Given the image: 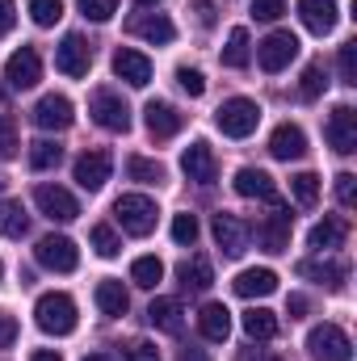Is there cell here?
<instances>
[{"mask_svg": "<svg viewBox=\"0 0 357 361\" xmlns=\"http://www.w3.org/2000/svg\"><path fill=\"white\" fill-rule=\"evenodd\" d=\"M114 76L126 80L131 89H147V85H152V59H147L143 51L118 47V51H114Z\"/></svg>", "mask_w": 357, "mask_h": 361, "instance_id": "cell-15", "label": "cell"}, {"mask_svg": "<svg viewBox=\"0 0 357 361\" xmlns=\"http://www.w3.org/2000/svg\"><path fill=\"white\" fill-rule=\"evenodd\" d=\"M307 353L315 361H353V341L337 324H320L307 332Z\"/></svg>", "mask_w": 357, "mask_h": 361, "instance_id": "cell-4", "label": "cell"}, {"mask_svg": "<svg viewBox=\"0 0 357 361\" xmlns=\"http://www.w3.org/2000/svg\"><path fill=\"white\" fill-rule=\"evenodd\" d=\"M286 315H290V319H303V315H307V298H303V294H290V298H286Z\"/></svg>", "mask_w": 357, "mask_h": 361, "instance_id": "cell-51", "label": "cell"}, {"mask_svg": "<svg viewBox=\"0 0 357 361\" xmlns=\"http://www.w3.org/2000/svg\"><path fill=\"white\" fill-rule=\"evenodd\" d=\"M337 68H341V85H357V42H345L341 47Z\"/></svg>", "mask_w": 357, "mask_h": 361, "instance_id": "cell-42", "label": "cell"}, {"mask_svg": "<svg viewBox=\"0 0 357 361\" xmlns=\"http://www.w3.org/2000/svg\"><path fill=\"white\" fill-rule=\"evenodd\" d=\"M147 319H152L160 332H173V336L185 328V311H181L177 298H156V302L147 307Z\"/></svg>", "mask_w": 357, "mask_h": 361, "instance_id": "cell-26", "label": "cell"}, {"mask_svg": "<svg viewBox=\"0 0 357 361\" xmlns=\"http://www.w3.org/2000/svg\"><path fill=\"white\" fill-rule=\"evenodd\" d=\"M0 277H4V265H0Z\"/></svg>", "mask_w": 357, "mask_h": 361, "instance_id": "cell-57", "label": "cell"}, {"mask_svg": "<svg viewBox=\"0 0 357 361\" xmlns=\"http://www.w3.org/2000/svg\"><path fill=\"white\" fill-rule=\"evenodd\" d=\"M231 185H236V193H240V197H257V202H277V180L269 177V173H261V169H240Z\"/></svg>", "mask_w": 357, "mask_h": 361, "instance_id": "cell-22", "label": "cell"}, {"mask_svg": "<svg viewBox=\"0 0 357 361\" xmlns=\"http://www.w3.org/2000/svg\"><path fill=\"white\" fill-rule=\"evenodd\" d=\"M13 21H17V8H13V0H0V38L13 30Z\"/></svg>", "mask_w": 357, "mask_h": 361, "instance_id": "cell-50", "label": "cell"}, {"mask_svg": "<svg viewBox=\"0 0 357 361\" xmlns=\"http://www.w3.org/2000/svg\"><path fill=\"white\" fill-rule=\"evenodd\" d=\"M164 277V265L156 261V257H139L135 265H131V281L135 286H143V290H156V281Z\"/></svg>", "mask_w": 357, "mask_h": 361, "instance_id": "cell-37", "label": "cell"}, {"mask_svg": "<svg viewBox=\"0 0 357 361\" xmlns=\"http://www.w3.org/2000/svg\"><path fill=\"white\" fill-rule=\"evenodd\" d=\"M55 68H59L63 76H72V80L89 76V68H92V47L80 38V34H63V42L55 47Z\"/></svg>", "mask_w": 357, "mask_h": 361, "instance_id": "cell-7", "label": "cell"}, {"mask_svg": "<svg viewBox=\"0 0 357 361\" xmlns=\"http://www.w3.org/2000/svg\"><path fill=\"white\" fill-rule=\"evenodd\" d=\"M13 341H17V319L8 311H0V349H8Z\"/></svg>", "mask_w": 357, "mask_h": 361, "instance_id": "cell-49", "label": "cell"}, {"mask_svg": "<svg viewBox=\"0 0 357 361\" xmlns=\"http://www.w3.org/2000/svg\"><path fill=\"white\" fill-rule=\"evenodd\" d=\"M126 30H131L135 38H147L152 47H164V42L177 38V25H173L164 13H135V17L126 21Z\"/></svg>", "mask_w": 357, "mask_h": 361, "instance_id": "cell-19", "label": "cell"}, {"mask_svg": "<svg viewBox=\"0 0 357 361\" xmlns=\"http://www.w3.org/2000/svg\"><path fill=\"white\" fill-rule=\"evenodd\" d=\"M34 206L51 219V223H72L80 214V202L63 189V185H38L34 189Z\"/></svg>", "mask_w": 357, "mask_h": 361, "instance_id": "cell-8", "label": "cell"}, {"mask_svg": "<svg viewBox=\"0 0 357 361\" xmlns=\"http://www.w3.org/2000/svg\"><path fill=\"white\" fill-rule=\"evenodd\" d=\"M231 290H236L240 298H269V294L277 290V273L273 269H244L231 281Z\"/></svg>", "mask_w": 357, "mask_h": 361, "instance_id": "cell-24", "label": "cell"}, {"mask_svg": "<svg viewBox=\"0 0 357 361\" xmlns=\"http://www.w3.org/2000/svg\"><path fill=\"white\" fill-rule=\"evenodd\" d=\"M25 231H30V219H25L21 202H0V235H8V240H21Z\"/></svg>", "mask_w": 357, "mask_h": 361, "instance_id": "cell-31", "label": "cell"}, {"mask_svg": "<svg viewBox=\"0 0 357 361\" xmlns=\"http://www.w3.org/2000/svg\"><path fill=\"white\" fill-rule=\"evenodd\" d=\"M17 147H21V143H17V122L4 114V118H0V164H4V160H13V156H17Z\"/></svg>", "mask_w": 357, "mask_h": 361, "instance_id": "cell-40", "label": "cell"}, {"mask_svg": "<svg viewBox=\"0 0 357 361\" xmlns=\"http://www.w3.org/2000/svg\"><path fill=\"white\" fill-rule=\"evenodd\" d=\"M324 89H328V68H324V63H307V72H303V80H298V97H303V101H315Z\"/></svg>", "mask_w": 357, "mask_h": 361, "instance_id": "cell-35", "label": "cell"}, {"mask_svg": "<svg viewBox=\"0 0 357 361\" xmlns=\"http://www.w3.org/2000/svg\"><path fill=\"white\" fill-rule=\"evenodd\" d=\"M257 122H261V105L248 101V97H231V101H223V105L214 109V126H219L227 139H248V135L257 130Z\"/></svg>", "mask_w": 357, "mask_h": 361, "instance_id": "cell-3", "label": "cell"}, {"mask_svg": "<svg viewBox=\"0 0 357 361\" xmlns=\"http://www.w3.org/2000/svg\"><path fill=\"white\" fill-rule=\"evenodd\" d=\"M244 332H248L253 341H273V336H277V315L265 311V307L244 311Z\"/></svg>", "mask_w": 357, "mask_h": 361, "instance_id": "cell-30", "label": "cell"}, {"mask_svg": "<svg viewBox=\"0 0 357 361\" xmlns=\"http://www.w3.org/2000/svg\"><path fill=\"white\" fill-rule=\"evenodd\" d=\"M89 114L101 130H114V135H126L131 130V105L109 89H97L89 97Z\"/></svg>", "mask_w": 357, "mask_h": 361, "instance_id": "cell-5", "label": "cell"}, {"mask_svg": "<svg viewBox=\"0 0 357 361\" xmlns=\"http://www.w3.org/2000/svg\"><path fill=\"white\" fill-rule=\"evenodd\" d=\"M177 361H210V357H206L202 349H193V345H185V349L177 353Z\"/></svg>", "mask_w": 357, "mask_h": 361, "instance_id": "cell-52", "label": "cell"}, {"mask_svg": "<svg viewBox=\"0 0 357 361\" xmlns=\"http://www.w3.org/2000/svg\"><path fill=\"white\" fill-rule=\"evenodd\" d=\"M290 223H294V214H290L282 202H273V214L257 227V244H261L265 252H273V257L286 252V248H290Z\"/></svg>", "mask_w": 357, "mask_h": 361, "instance_id": "cell-14", "label": "cell"}, {"mask_svg": "<svg viewBox=\"0 0 357 361\" xmlns=\"http://www.w3.org/2000/svg\"><path fill=\"white\" fill-rule=\"evenodd\" d=\"M126 177L139 180V185H160L164 180V164L160 160H147V156H131L126 160Z\"/></svg>", "mask_w": 357, "mask_h": 361, "instance_id": "cell-32", "label": "cell"}, {"mask_svg": "<svg viewBox=\"0 0 357 361\" xmlns=\"http://www.w3.org/2000/svg\"><path fill=\"white\" fill-rule=\"evenodd\" d=\"M109 169H114V156L109 152H85L80 160H76V169H72V177H76V185L80 189H89V193H97L105 180H109Z\"/></svg>", "mask_w": 357, "mask_h": 361, "instance_id": "cell-17", "label": "cell"}, {"mask_svg": "<svg viewBox=\"0 0 357 361\" xmlns=\"http://www.w3.org/2000/svg\"><path fill=\"white\" fill-rule=\"evenodd\" d=\"M92 248H97V257H105V261H114L118 252H122V240H118V231L114 227H92Z\"/></svg>", "mask_w": 357, "mask_h": 361, "instance_id": "cell-38", "label": "cell"}, {"mask_svg": "<svg viewBox=\"0 0 357 361\" xmlns=\"http://www.w3.org/2000/svg\"><path fill=\"white\" fill-rule=\"evenodd\" d=\"M30 361H63L55 349H38V353H30Z\"/></svg>", "mask_w": 357, "mask_h": 361, "instance_id": "cell-53", "label": "cell"}, {"mask_svg": "<svg viewBox=\"0 0 357 361\" xmlns=\"http://www.w3.org/2000/svg\"><path fill=\"white\" fill-rule=\"evenodd\" d=\"M181 173L193 180V185H214V177H219V160H214L210 143L193 139V143L181 152Z\"/></svg>", "mask_w": 357, "mask_h": 361, "instance_id": "cell-11", "label": "cell"}, {"mask_svg": "<svg viewBox=\"0 0 357 361\" xmlns=\"http://www.w3.org/2000/svg\"><path fill=\"white\" fill-rule=\"evenodd\" d=\"M72 122H76V109L63 92H47L34 105V126H42V130H68Z\"/></svg>", "mask_w": 357, "mask_h": 361, "instance_id": "cell-16", "label": "cell"}, {"mask_svg": "<svg viewBox=\"0 0 357 361\" xmlns=\"http://www.w3.org/2000/svg\"><path fill=\"white\" fill-rule=\"evenodd\" d=\"M139 4H143V8H152V4H160V0H139Z\"/></svg>", "mask_w": 357, "mask_h": 361, "instance_id": "cell-56", "label": "cell"}, {"mask_svg": "<svg viewBox=\"0 0 357 361\" xmlns=\"http://www.w3.org/2000/svg\"><path fill=\"white\" fill-rule=\"evenodd\" d=\"M4 80H8V89H34L38 80H42V59H38V51L34 47H21V51H13L8 55V63H4Z\"/></svg>", "mask_w": 357, "mask_h": 361, "instance_id": "cell-12", "label": "cell"}, {"mask_svg": "<svg viewBox=\"0 0 357 361\" xmlns=\"http://www.w3.org/2000/svg\"><path fill=\"white\" fill-rule=\"evenodd\" d=\"M290 193H294L298 206H315L320 202V177L315 173H294L290 177Z\"/></svg>", "mask_w": 357, "mask_h": 361, "instance_id": "cell-36", "label": "cell"}, {"mask_svg": "<svg viewBox=\"0 0 357 361\" xmlns=\"http://www.w3.org/2000/svg\"><path fill=\"white\" fill-rule=\"evenodd\" d=\"M298 17L311 34H332L337 30V0H298Z\"/></svg>", "mask_w": 357, "mask_h": 361, "instance_id": "cell-21", "label": "cell"}, {"mask_svg": "<svg viewBox=\"0 0 357 361\" xmlns=\"http://www.w3.org/2000/svg\"><path fill=\"white\" fill-rule=\"evenodd\" d=\"M173 240H177V244H189V248L198 244V214H189V210H185V214L173 219Z\"/></svg>", "mask_w": 357, "mask_h": 361, "instance_id": "cell-41", "label": "cell"}, {"mask_svg": "<svg viewBox=\"0 0 357 361\" xmlns=\"http://www.w3.org/2000/svg\"><path fill=\"white\" fill-rule=\"evenodd\" d=\"M269 156H273V160H303V156H307V135H303V126L282 122V126L269 135Z\"/></svg>", "mask_w": 357, "mask_h": 361, "instance_id": "cell-20", "label": "cell"}, {"mask_svg": "<svg viewBox=\"0 0 357 361\" xmlns=\"http://www.w3.org/2000/svg\"><path fill=\"white\" fill-rule=\"evenodd\" d=\"M177 85L189 92V97H202V92H206V76H202L198 68H177Z\"/></svg>", "mask_w": 357, "mask_h": 361, "instance_id": "cell-44", "label": "cell"}, {"mask_svg": "<svg viewBox=\"0 0 357 361\" xmlns=\"http://www.w3.org/2000/svg\"><path fill=\"white\" fill-rule=\"evenodd\" d=\"M126 361H160V353H156V345H147V341H135V345L126 349Z\"/></svg>", "mask_w": 357, "mask_h": 361, "instance_id": "cell-47", "label": "cell"}, {"mask_svg": "<svg viewBox=\"0 0 357 361\" xmlns=\"http://www.w3.org/2000/svg\"><path fill=\"white\" fill-rule=\"evenodd\" d=\"M240 361H273L265 353V349H257V353H253V349H244V353H240Z\"/></svg>", "mask_w": 357, "mask_h": 361, "instance_id": "cell-54", "label": "cell"}, {"mask_svg": "<svg viewBox=\"0 0 357 361\" xmlns=\"http://www.w3.org/2000/svg\"><path fill=\"white\" fill-rule=\"evenodd\" d=\"M59 160H63V147H59V143H51V139H38V143L30 147V169H34V173L59 169Z\"/></svg>", "mask_w": 357, "mask_h": 361, "instance_id": "cell-34", "label": "cell"}, {"mask_svg": "<svg viewBox=\"0 0 357 361\" xmlns=\"http://www.w3.org/2000/svg\"><path fill=\"white\" fill-rule=\"evenodd\" d=\"M294 55H298V38H294L290 30H273L265 42H257V63H261L265 72H282V68H290Z\"/></svg>", "mask_w": 357, "mask_h": 361, "instance_id": "cell-9", "label": "cell"}, {"mask_svg": "<svg viewBox=\"0 0 357 361\" xmlns=\"http://www.w3.org/2000/svg\"><path fill=\"white\" fill-rule=\"evenodd\" d=\"M337 202H341V206H353L357 202V177L353 173H341V177H337Z\"/></svg>", "mask_w": 357, "mask_h": 361, "instance_id": "cell-46", "label": "cell"}, {"mask_svg": "<svg viewBox=\"0 0 357 361\" xmlns=\"http://www.w3.org/2000/svg\"><path fill=\"white\" fill-rule=\"evenodd\" d=\"M307 244H311L315 252L341 248V244H345V223H341V219H324V223H315L311 235H307Z\"/></svg>", "mask_w": 357, "mask_h": 361, "instance_id": "cell-29", "label": "cell"}, {"mask_svg": "<svg viewBox=\"0 0 357 361\" xmlns=\"http://www.w3.org/2000/svg\"><path fill=\"white\" fill-rule=\"evenodd\" d=\"M97 307H101V315H109V319H118V315H126V307H131V294L122 290V281H101L97 286Z\"/></svg>", "mask_w": 357, "mask_h": 361, "instance_id": "cell-28", "label": "cell"}, {"mask_svg": "<svg viewBox=\"0 0 357 361\" xmlns=\"http://www.w3.org/2000/svg\"><path fill=\"white\" fill-rule=\"evenodd\" d=\"M80 13L89 21H109L118 13V0H80Z\"/></svg>", "mask_w": 357, "mask_h": 361, "instance_id": "cell-43", "label": "cell"}, {"mask_svg": "<svg viewBox=\"0 0 357 361\" xmlns=\"http://www.w3.org/2000/svg\"><path fill=\"white\" fill-rule=\"evenodd\" d=\"M85 361H109V357H105V353H89Z\"/></svg>", "mask_w": 357, "mask_h": 361, "instance_id": "cell-55", "label": "cell"}, {"mask_svg": "<svg viewBox=\"0 0 357 361\" xmlns=\"http://www.w3.org/2000/svg\"><path fill=\"white\" fill-rule=\"evenodd\" d=\"M34 261L51 273H72L80 265V252H76V244L68 235H42L38 248H34Z\"/></svg>", "mask_w": 357, "mask_h": 361, "instance_id": "cell-6", "label": "cell"}, {"mask_svg": "<svg viewBox=\"0 0 357 361\" xmlns=\"http://www.w3.org/2000/svg\"><path fill=\"white\" fill-rule=\"evenodd\" d=\"M34 324L47 336H72L76 332V302H72V294H63V290L42 294L38 307H34Z\"/></svg>", "mask_w": 357, "mask_h": 361, "instance_id": "cell-1", "label": "cell"}, {"mask_svg": "<svg viewBox=\"0 0 357 361\" xmlns=\"http://www.w3.org/2000/svg\"><path fill=\"white\" fill-rule=\"evenodd\" d=\"M198 332H202L206 341L223 345V341L231 336V311H227L223 302H206V307L198 311Z\"/></svg>", "mask_w": 357, "mask_h": 361, "instance_id": "cell-23", "label": "cell"}, {"mask_svg": "<svg viewBox=\"0 0 357 361\" xmlns=\"http://www.w3.org/2000/svg\"><path fill=\"white\" fill-rule=\"evenodd\" d=\"M223 63H227V68H248V30H244V25H236V30L227 34Z\"/></svg>", "mask_w": 357, "mask_h": 361, "instance_id": "cell-33", "label": "cell"}, {"mask_svg": "<svg viewBox=\"0 0 357 361\" xmlns=\"http://www.w3.org/2000/svg\"><path fill=\"white\" fill-rule=\"evenodd\" d=\"M181 286L185 290H193V294H202V290H210V281H214V269H210V261L206 257H189V261H181Z\"/></svg>", "mask_w": 357, "mask_h": 361, "instance_id": "cell-27", "label": "cell"}, {"mask_svg": "<svg viewBox=\"0 0 357 361\" xmlns=\"http://www.w3.org/2000/svg\"><path fill=\"white\" fill-rule=\"evenodd\" d=\"M298 277H311V281H320V286H328V290H341L345 277H349V269H345L341 261H298Z\"/></svg>", "mask_w": 357, "mask_h": 361, "instance_id": "cell-25", "label": "cell"}, {"mask_svg": "<svg viewBox=\"0 0 357 361\" xmlns=\"http://www.w3.org/2000/svg\"><path fill=\"white\" fill-rule=\"evenodd\" d=\"M143 122H147L152 139H173L181 126H185V114H181L173 101H147V109H143Z\"/></svg>", "mask_w": 357, "mask_h": 361, "instance_id": "cell-18", "label": "cell"}, {"mask_svg": "<svg viewBox=\"0 0 357 361\" xmlns=\"http://www.w3.org/2000/svg\"><path fill=\"white\" fill-rule=\"evenodd\" d=\"M324 135H328L332 152H341V156H353V152H357V109H353V105H337V109L328 114V126H324Z\"/></svg>", "mask_w": 357, "mask_h": 361, "instance_id": "cell-10", "label": "cell"}, {"mask_svg": "<svg viewBox=\"0 0 357 361\" xmlns=\"http://www.w3.org/2000/svg\"><path fill=\"white\" fill-rule=\"evenodd\" d=\"M30 17L34 25H55L63 17V0H30Z\"/></svg>", "mask_w": 357, "mask_h": 361, "instance_id": "cell-39", "label": "cell"}, {"mask_svg": "<svg viewBox=\"0 0 357 361\" xmlns=\"http://www.w3.org/2000/svg\"><path fill=\"white\" fill-rule=\"evenodd\" d=\"M193 17H198L202 30H210L214 25V0H193Z\"/></svg>", "mask_w": 357, "mask_h": 361, "instance_id": "cell-48", "label": "cell"}, {"mask_svg": "<svg viewBox=\"0 0 357 361\" xmlns=\"http://www.w3.org/2000/svg\"><path fill=\"white\" fill-rule=\"evenodd\" d=\"M210 227H214V244L223 248V257H231V261H236V257H244V252H248V235H253V231H248V223H240L236 214H227V210H223V214H214V223H210Z\"/></svg>", "mask_w": 357, "mask_h": 361, "instance_id": "cell-13", "label": "cell"}, {"mask_svg": "<svg viewBox=\"0 0 357 361\" xmlns=\"http://www.w3.org/2000/svg\"><path fill=\"white\" fill-rule=\"evenodd\" d=\"M286 13V0H253V17L257 21H277Z\"/></svg>", "mask_w": 357, "mask_h": 361, "instance_id": "cell-45", "label": "cell"}, {"mask_svg": "<svg viewBox=\"0 0 357 361\" xmlns=\"http://www.w3.org/2000/svg\"><path fill=\"white\" fill-rule=\"evenodd\" d=\"M114 219L122 223L126 235H152L160 210H156V202H152L147 193H122V197L114 202Z\"/></svg>", "mask_w": 357, "mask_h": 361, "instance_id": "cell-2", "label": "cell"}]
</instances>
